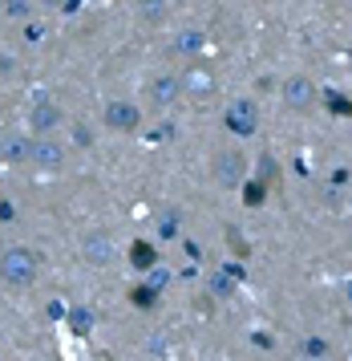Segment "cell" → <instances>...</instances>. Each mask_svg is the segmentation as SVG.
<instances>
[{
  "label": "cell",
  "mask_w": 352,
  "mask_h": 361,
  "mask_svg": "<svg viewBox=\"0 0 352 361\" xmlns=\"http://www.w3.org/2000/svg\"><path fill=\"white\" fill-rule=\"evenodd\" d=\"M113 256H118V247L106 231H85L81 235V260L89 268H106V264H113Z\"/></svg>",
  "instance_id": "7"
},
{
  "label": "cell",
  "mask_w": 352,
  "mask_h": 361,
  "mask_svg": "<svg viewBox=\"0 0 352 361\" xmlns=\"http://www.w3.org/2000/svg\"><path fill=\"white\" fill-rule=\"evenodd\" d=\"M0 252H4V235H0Z\"/></svg>",
  "instance_id": "29"
},
{
  "label": "cell",
  "mask_w": 352,
  "mask_h": 361,
  "mask_svg": "<svg viewBox=\"0 0 352 361\" xmlns=\"http://www.w3.org/2000/svg\"><path fill=\"white\" fill-rule=\"evenodd\" d=\"M32 4H37V0H0V17L25 25V20H32Z\"/></svg>",
  "instance_id": "14"
},
{
  "label": "cell",
  "mask_w": 352,
  "mask_h": 361,
  "mask_svg": "<svg viewBox=\"0 0 352 361\" xmlns=\"http://www.w3.org/2000/svg\"><path fill=\"white\" fill-rule=\"evenodd\" d=\"M170 49L178 53V57H199V53L207 49V33L203 29H178L175 33V41H170Z\"/></svg>",
  "instance_id": "12"
},
{
  "label": "cell",
  "mask_w": 352,
  "mask_h": 361,
  "mask_svg": "<svg viewBox=\"0 0 352 361\" xmlns=\"http://www.w3.org/2000/svg\"><path fill=\"white\" fill-rule=\"evenodd\" d=\"M223 126L235 138H251V134H259V106L251 98H235L227 102V114H223Z\"/></svg>",
  "instance_id": "3"
},
{
  "label": "cell",
  "mask_w": 352,
  "mask_h": 361,
  "mask_svg": "<svg viewBox=\"0 0 352 361\" xmlns=\"http://www.w3.org/2000/svg\"><path fill=\"white\" fill-rule=\"evenodd\" d=\"M178 231H182V212L178 207H162L158 219H154V235L162 244H170V240H178Z\"/></svg>",
  "instance_id": "13"
},
{
  "label": "cell",
  "mask_w": 352,
  "mask_h": 361,
  "mask_svg": "<svg viewBox=\"0 0 352 361\" xmlns=\"http://www.w3.org/2000/svg\"><path fill=\"white\" fill-rule=\"evenodd\" d=\"M178 78H182V94L194 98V102H210L215 98V90H219V85H215V73L203 69V66H191L187 73H178Z\"/></svg>",
  "instance_id": "9"
},
{
  "label": "cell",
  "mask_w": 352,
  "mask_h": 361,
  "mask_svg": "<svg viewBox=\"0 0 352 361\" xmlns=\"http://www.w3.org/2000/svg\"><path fill=\"white\" fill-rule=\"evenodd\" d=\"M251 345H256V349H263V353H268V349H275L272 333H251Z\"/></svg>",
  "instance_id": "22"
},
{
  "label": "cell",
  "mask_w": 352,
  "mask_h": 361,
  "mask_svg": "<svg viewBox=\"0 0 352 361\" xmlns=\"http://www.w3.org/2000/svg\"><path fill=\"white\" fill-rule=\"evenodd\" d=\"M37 4H45V8H57V4H65V0H37Z\"/></svg>",
  "instance_id": "28"
},
{
  "label": "cell",
  "mask_w": 352,
  "mask_h": 361,
  "mask_svg": "<svg viewBox=\"0 0 352 361\" xmlns=\"http://www.w3.org/2000/svg\"><path fill=\"white\" fill-rule=\"evenodd\" d=\"M101 122H106L110 130H118V134H134L138 126H142V110H138L134 102H126V98H113V102H106Z\"/></svg>",
  "instance_id": "6"
},
{
  "label": "cell",
  "mask_w": 352,
  "mask_h": 361,
  "mask_svg": "<svg viewBox=\"0 0 352 361\" xmlns=\"http://www.w3.org/2000/svg\"><path fill=\"white\" fill-rule=\"evenodd\" d=\"M41 37H45V29H41L37 20H25V41H29V45H37Z\"/></svg>",
  "instance_id": "19"
},
{
  "label": "cell",
  "mask_w": 352,
  "mask_h": 361,
  "mask_svg": "<svg viewBox=\"0 0 352 361\" xmlns=\"http://www.w3.org/2000/svg\"><path fill=\"white\" fill-rule=\"evenodd\" d=\"M73 329H81V333L89 329V312L85 309H73Z\"/></svg>",
  "instance_id": "24"
},
{
  "label": "cell",
  "mask_w": 352,
  "mask_h": 361,
  "mask_svg": "<svg viewBox=\"0 0 352 361\" xmlns=\"http://www.w3.org/2000/svg\"><path fill=\"white\" fill-rule=\"evenodd\" d=\"M279 98H284V106H288L291 114H308V110L320 102V94H316V82H312V78L291 73V78H284V85H279Z\"/></svg>",
  "instance_id": "2"
},
{
  "label": "cell",
  "mask_w": 352,
  "mask_h": 361,
  "mask_svg": "<svg viewBox=\"0 0 352 361\" xmlns=\"http://www.w3.org/2000/svg\"><path fill=\"white\" fill-rule=\"evenodd\" d=\"M89 142H94L89 126H73V147H89Z\"/></svg>",
  "instance_id": "21"
},
{
  "label": "cell",
  "mask_w": 352,
  "mask_h": 361,
  "mask_svg": "<svg viewBox=\"0 0 352 361\" xmlns=\"http://www.w3.org/2000/svg\"><path fill=\"white\" fill-rule=\"evenodd\" d=\"M65 154H69V147L57 142L53 134H37V138L29 142V163L37 166V171H61Z\"/></svg>",
  "instance_id": "5"
},
{
  "label": "cell",
  "mask_w": 352,
  "mask_h": 361,
  "mask_svg": "<svg viewBox=\"0 0 352 361\" xmlns=\"http://www.w3.org/2000/svg\"><path fill=\"white\" fill-rule=\"evenodd\" d=\"M304 353H308V357H328V353H332V345L324 341V337H304Z\"/></svg>",
  "instance_id": "18"
},
{
  "label": "cell",
  "mask_w": 352,
  "mask_h": 361,
  "mask_svg": "<svg viewBox=\"0 0 352 361\" xmlns=\"http://www.w3.org/2000/svg\"><path fill=\"white\" fill-rule=\"evenodd\" d=\"M166 280H170V272H162V268H154V272H150V276H146V284H154V288H166Z\"/></svg>",
  "instance_id": "23"
},
{
  "label": "cell",
  "mask_w": 352,
  "mask_h": 361,
  "mask_svg": "<svg viewBox=\"0 0 352 361\" xmlns=\"http://www.w3.org/2000/svg\"><path fill=\"white\" fill-rule=\"evenodd\" d=\"M16 219V203L13 199H0V224H13Z\"/></svg>",
  "instance_id": "20"
},
{
  "label": "cell",
  "mask_w": 352,
  "mask_h": 361,
  "mask_svg": "<svg viewBox=\"0 0 352 361\" xmlns=\"http://www.w3.org/2000/svg\"><path fill=\"white\" fill-rule=\"evenodd\" d=\"M61 122H65V110L57 106V102H32V110H29L32 134H53Z\"/></svg>",
  "instance_id": "10"
},
{
  "label": "cell",
  "mask_w": 352,
  "mask_h": 361,
  "mask_svg": "<svg viewBox=\"0 0 352 361\" xmlns=\"http://www.w3.org/2000/svg\"><path fill=\"white\" fill-rule=\"evenodd\" d=\"M29 134L20 130H4L0 134V163H29Z\"/></svg>",
  "instance_id": "11"
},
{
  "label": "cell",
  "mask_w": 352,
  "mask_h": 361,
  "mask_svg": "<svg viewBox=\"0 0 352 361\" xmlns=\"http://www.w3.org/2000/svg\"><path fill=\"white\" fill-rule=\"evenodd\" d=\"M13 69H16L13 57H0V73H13Z\"/></svg>",
  "instance_id": "27"
},
{
  "label": "cell",
  "mask_w": 352,
  "mask_h": 361,
  "mask_svg": "<svg viewBox=\"0 0 352 361\" xmlns=\"http://www.w3.org/2000/svg\"><path fill=\"white\" fill-rule=\"evenodd\" d=\"M210 179L219 183V187H239L247 179V159H243V150L227 147L215 154V163H210Z\"/></svg>",
  "instance_id": "4"
},
{
  "label": "cell",
  "mask_w": 352,
  "mask_h": 361,
  "mask_svg": "<svg viewBox=\"0 0 352 361\" xmlns=\"http://www.w3.org/2000/svg\"><path fill=\"white\" fill-rule=\"evenodd\" d=\"M37 272H41V256L32 252V247H4L0 252V280L4 284H13V288H25V284H32L37 280Z\"/></svg>",
  "instance_id": "1"
},
{
  "label": "cell",
  "mask_w": 352,
  "mask_h": 361,
  "mask_svg": "<svg viewBox=\"0 0 352 361\" xmlns=\"http://www.w3.org/2000/svg\"><path fill=\"white\" fill-rule=\"evenodd\" d=\"M142 353L146 357H166V337H162V333H146Z\"/></svg>",
  "instance_id": "16"
},
{
  "label": "cell",
  "mask_w": 352,
  "mask_h": 361,
  "mask_svg": "<svg viewBox=\"0 0 352 361\" xmlns=\"http://www.w3.org/2000/svg\"><path fill=\"white\" fill-rule=\"evenodd\" d=\"M231 288H235V280H231V272H215V276H210V293L215 296H231Z\"/></svg>",
  "instance_id": "17"
},
{
  "label": "cell",
  "mask_w": 352,
  "mask_h": 361,
  "mask_svg": "<svg viewBox=\"0 0 352 361\" xmlns=\"http://www.w3.org/2000/svg\"><path fill=\"white\" fill-rule=\"evenodd\" d=\"M187 256H191V260H199V256H203V247L194 244V240H187Z\"/></svg>",
  "instance_id": "26"
},
{
  "label": "cell",
  "mask_w": 352,
  "mask_h": 361,
  "mask_svg": "<svg viewBox=\"0 0 352 361\" xmlns=\"http://www.w3.org/2000/svg\"><path fill=\"white\" fill-rule=\"evenodd\" d=\"M146 98H150L154 110H170V106L182 98V78H178V73H158V78H150Z\"/></svg>",
  "instance_id": "8"
},
{
  "label": "cell",
  "mask_w": 352,
  "mask_h": 361,
  "mask_svg": "<svg viewBox=\"0 0 352 361\" xmlns=\"http://www.w3.org/2000/svg\"><path fill=\"white\" fill-rule=\"evenodd\" d=\"M166 4H170V0H138V13H142V20L154 25V20L166 17Z\"/></svg>",
  "instance_id": "15"
},
{
  "label": "cell",
  "mask_w": 352,
  "mask_h": 361,
  "mask_svg": "<svg viewBox=\"0 0 352 361\" xmlns=\"http://www.w3.org/2000/svg\"><path fill=\"white\" fill-rule=\"evenodd\" d=\"M344 183H348V171H344V166H340V171H332V187H344Z\"/></svg>",
  "instance_id": "25"
}]
</instances>
